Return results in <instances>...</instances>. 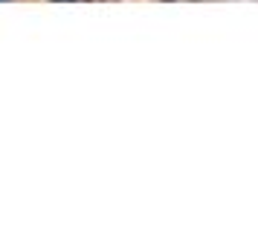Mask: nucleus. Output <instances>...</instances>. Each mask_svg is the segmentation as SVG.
Listing matches in <instances>:
<instances>
[{
	"instance_id": "f257e3e1",
	"label": "nucleus",
	"mask_w": 258,
	"mask_h": 250,
	"mask_svg": "<svg viewBox=\"0 0 258 250\" xmlns=\"http://www.w3.org/2000/svg\"><path fill=\"white\" fill-rule=\"evenodd\" d=\"M58 3H82V0H58Z\"/></svg>"
}]
</instances>
